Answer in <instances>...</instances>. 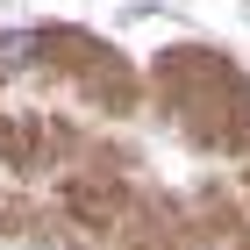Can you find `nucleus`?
<instances>
[{
    "label": "nucleus",
    "instance_id": "f257e3e1",
    "mask_svg": "<svg viewBox=\"0 0 250 250\" xmlns=\"http://www.w3.org/2000/svg\"><path fill=\"white\" fill-rule=\"evenodd\" d=\"M29 58H36V36H21V29H7V36H0V72H21Z\"/></svg>",
    "mask_w": 250,
    "mask_h": 250
}]
</instances>
